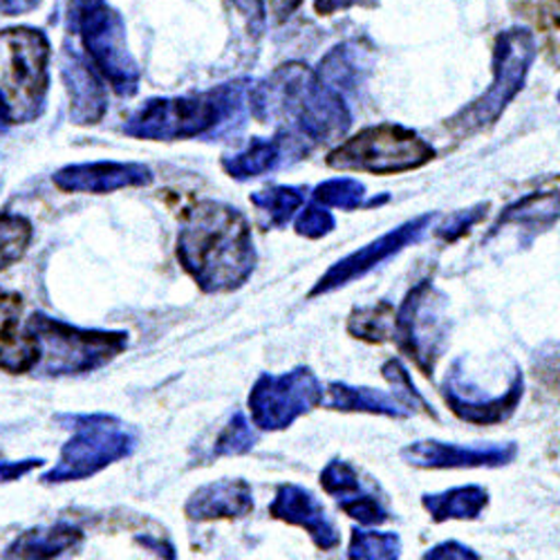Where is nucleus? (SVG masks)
I'll list each match as a JSON object with an SVG mask.
<instances>
[{
	"label": "nucleus",
	"instance_id": "nucleus-1",
	"mask_svg": "<svg viewBox=\"0 0 560 560\" xmlns=\"http://www.w3.org/2000/svg\"><path fill=\"white\" fill-rule=\"evenodd\" d=\"M177 260L205 294L241 290L258 262L247 215L226 202L198 200L182 215Z\"/></svg>",
	"mask_w": 560,
	"mask_h": 560
},
{
	"label": "nucleus",
	"instance_id": "nucleus-2",
	"mask_svg": "<svg viewBox=\"0 0 560 560\" xmlns=\"http://www.w3.org/2000/svg\"><path fill=\"white\" fill-rule=\"evenodd\" d=\"M249 113L269 124L290 119L312 144L339 142L352 126L341 92L303 63H288L249 88Z\"/></svg>",
	"mask_w": 560,
	"mask_h": 560
},
{
	"label": "nucleus",
	"instance_id": "nucleus-3",
	"mask_svg": "<svg viewBox=\"0 0 560 560\" xmlns=\"http://www.w3.org/2000/svg\"><path fill=\"white\" fill-rule=\"evenodd\" d=\"M249 88V79H236L184 97L149 100L128 117L124 132L151 142L229 135L247 117Z\"/></svg>",
	"mask_w": 560,
	"mask_h": 560
},
{
	"label": "nucleus",
	"instance_id": "nucleus-4",
	"mask_svg": "<svg viewBox=\"0 0 560 560\" xmlns=\"http://www.w3.org/2000/svg\"><path fill=\"white\" fill-rule=\"evenodd\" d=\"M27 328L38 343L34 370L40 377H70L100 370L128 346L126 332L83 330L43 312L27 318Z\"/></svg>",
	"mask_w": 560,
	"mask_h": 560
},
{
	"label": "nucleus",
	"instance_id": "nucleus-5",
	"mask_svg": "<svg viewBox=\"0 0 560 560\" xmlns=\"http://www.w3.org/2000/svg\"><path fill=\"white\" fill-rule=\"evenodd\" d=\"M536 38L525 27H511L495 38L493 45V79L478 100L464 106L446 121V128L457 137H471L493 126L506 106L518 97L532 63L536 61Z\"/></svg>",
	"mask_w": 560,
	"mask_h": 560
},
{
	"label": "nucleus",
	"instance_id": "nucleus-6",
	"mask_svg": "<svg viewBox=\"0 0 560 560\" xmlns=\"http://www.w3.org/2000/svg\"><path fill=\"white\" fill-rule=\"evenodd\" d=\"M70 27L83 43L88 63L110 83L115 95H137L142 72L128 50L124 19L108 0H70Z\"/></svg>",
	"mask_w": 560,
	"mask_h": 560
},
{
	"label": "nucleus",
	"instance_id": "nucleus-7",
	"mask_svg": "<svg viewBox=\"0 0 560 560\" xmlns=\"http://www.w3.org/2000/svg\"><path fill=\"white\" fill-rule=\"evenodd\" d=\"M50 40L40 30L12 27L0 32V63L5 66L3 97L12 124H30L45 110L50 88Z\"/></svg>",
	"mask_w": 560,
	"mask_h": 560
},
{
	"label": "nucleus",
	"instance_id": "nucleus-8",
	"mask_svg": "<svg viewBox=\"0 0 560 560\" xmlns=\"http://www.w3.org/2000/svg\"><path fill=\"white\" fill-rule=\"evenodd\" d=\"M61 422L74 435L63 444L59 462L43 476L48 485L85 480L135 451V435L110 415H63Z\"/></svg>",
	"mask_w": 560,
	"mask_h": 560
},
{
	"label": "nucleus",
	"instance_id": "nucleus-9",
	"mask_svg": "<svg viewBox=\"0 0 560 560\" xmlns=\"http://www.w3.org/2000/svg\"><path fill=\"white\" fill-rule=\"evenodd\" d=\"M431 160H435V149L412 128L380 124L346 139L325 158V164L337 171L397 175L422 168Z\"/></svg>",
	"mask_w": 560,
	"mask_h": 560
},
{
	"label": "nucleus",
	"instance_id": "nucleus-10",
	"mask_svg": "<svg viewBox=\"0 0 560 560\" xmlns=\"http://www.w3.org/2000/svg\"><path fill=\"white\" fill-rule=\"evenodd\" d=\"M393 337L401 354H406L427 380H433L438 361L448 343L446 296L433 280H419L395 312Z\"/></svg>",
	"mask_w": 560,
	"mask_h": 560
},
{
	"label": "nucleus",
	"instance_id": "nucleus-11",
	"mask_svg": "<svg viewBox=\"0 0 560 560\" xmlns=\"http://www.w3.org/2000/svg\"><path fill=\"white\" fill-rule=\"evenodd\" d=\"M325 390L307 365H299L283 375L262 372L249 393L252 422L260 431H285L299 417L323 404Z\"/></svg>",
	"mask_w": 560,
	"mask_h": 560
},
{
	"label": "nucleus",
	"instance_id": "nucleus-12",
	"mask_svg": "<svg viewBox=\"0 0 560 560\" xmlns=\"http://www.w3.org/2000/svg\"><path fill=\"white\" fill-rule=\"evenodd\" d=\"M435 218H438V213H433V211L417 215V218L399 224L397 229H390L388 233H384L382 238L372 241L370 245L341 258L318 278V283L310 292V299L337 292V290L354 283L357 278H363L372 269L382 267L384 262H388L390 258L401 254L406 247L422 241L427 236V231L431 229V224L435 222Z\"/></svg>",
	"mask_w": 560,
	"mask_h": 560
},
{
	"label": "nucleus",
	"instance_id": "nucleus-13",
	"mask_svg": "<svg viewBox=\"0 0 560 560\" xmlns=\"http://www.w3.org/2000/svg\"><path fill=\"white\" fill-rule=\"evenodd\" d=\"M525 395V377L523 372L516 370V375L511 377L509 388L502 395H485L480 388L471 386L462 377L459 361L453 363L448 375L442 386V397L451 412L462 419L466 424L476 427H493L502 424L506 419L516 412Z\"/></svg>",
	"mask_w": 560,
	"mask_h": 560
},
{
	"label": "nucleus",
	"instance_id": "nucleus-14",
	"mask_svg": "<svg viewBox=\"0 0 560 560\" xmlns=\"http://www.w3.org/2000/svg\"><path fill=\"white\" fill-rule=\"evenodd\" d=\"M323 491L332 495L339 509L361 525H384L390 521L386 495L375 480H363L350 462L332 459L320 471Z\"/></svg>",
	"mask_w": 560,
	"mask_h": 560
},
{
	"label": "nucleus",
	"instance_id": "nucleus-15",
	"mask_svg": "<svg viewBox=\"0 0 560 560\" xmlns=\"http://www.w3.org/2000/svg\"><path fill=\"white\" fill-rule=\"evenodd\" d=\"M312 151V142L294 128H278L273 137H254L245 151L222 158L229 177L245 182L296 164Z\"/></svg>",
	"mask_w": 560,
	"mask_h": 560
},
{
	"label": "nucleus",
	"instance_id": "nucleus-16",
	"mask_svg": "<svg viewBox=\"0 0 560 560\" xmlns=\"http://www.w3.org/2000/svg\"><path fill=\"white\" fill-rule=\"evenodd\" d=\"M518 455V446L506 444H482L459 446L438 440L412 442L401 448V459L417 469H498L506 466Z\"/></svg>",
	"mask_w": 560,
	"mask_h": 560
},
{
	"label": "nucleus",
	"instance_id": "nucleus-17",
	"mask_svg": "<svg viewBox=\"0 0 560 560\" xmlns=\"http://www.w3.org/2000/svg\"><path fill=\"white\" fill-rule=\"evenodd\" d=\"M153 171L139 162H83L68 164L52 175L57 189L66 194H113L132 186H149Z\"/></svg>",
	"mask_w": 560,
	"mask_h": 560
},
{
	"label": "nucleus",
	"instance_id": "nucleus-18",
	"mask_svg": "<svg viewBox=\"0 0 560 560\" xmlns=\"http://www.w3.org/2000/svg\"><path fill=\"white\" fill-rule=\"evenodd\" d=\"M269 516L310 534L320 551H332L341 545V532L328 516L323 502L305 487L280 485L269 504Z\"/></svg>",
	"mask_w": 560,
	"mask_h": 560
},
{
	"label": "nucleus",
	"instance_id": "nucleus-19",
	"mask_svg": "<svg viewBox=\"0 0 560 560\" xmlns=\"http://www.w3.org/2000/svg\"><path fill=\"white\" fill-rule=\"evenodd\" d=\"M254 511L252 485L243 478H224L198 487L184 504L186 518L196 523L236 521Z\"/></svg>",
	"mask_w": 560,
	"mask_h": 560
},
{
	"label": "nucleus",
	"instance_id": "nucleus-20",
	"mask_svg": "<svg viewBox=\"0 0 560 560\" xmlns=\"http://www.w3.org/2000/svg\"><path fill=\"white\" fill-rule=\"evenodd\" d=\"M38 361V343L23 320V299L12 290H0V370L23 375Z\"/></svg>",
	"mask_w": 560,
	"mask_h": 560
},
{
	"label": "nucleus",
	"instance_id": "nucleus-21",
	"mask_svg": "<svg viewBox=\"0 0 560 560\" xmlns=\"http://www.w3.org/2000/svg\"><path fill=\"white\" fill-rule=\"evenodd\" d=\"M61 74L68 85L72 121L79 126L102 121L108 110V97L104 79L97 74V70L83 61L77 52H66Z\"/></svg>",
	"mask_w": 560,
	"mask_h": 560
},
{
	"label": "nucleus",
	"instance_id": "nucleus-22",
	"mask_svg": "<svg viewBox=\"0 0 560 560\" xmlns=\"http://www.w3.org/2000/svg\"><path fill=\"white\" fill-rule=\"evenodd\" d=\"M323 406L339 412H370V415H384L393 419H406L417 415L415 408L399 397L397 393L388 395L384 390L365 388V386H350L341 382H332L325 390Z\"/></svg>",
	"mask_w": 560,
	"mask_h": 560
},
{
	"label": "nucleus",
	"instance_id": "nucleus-23",
	"mask_svg": "<svg viewBox=\"0 0 560 560\" xmlns=\"http://www.w3.org/2000/svg\"><path fill=\"white\" fill-rule=\"evenodd\" d=\"M558 220H560V191H536L509 205L491 224L489 238L500 233V229L511 224L521 226L534 238L538 233L553 226Z\"/></svg>",
	"mask_w": 560,
	"mask_h": 560
},
{
	"label": "nucleus",
	"instance_id": "nucleus-24",
	"mask_svg": "<svg viewBox=\"0 0 560 560\" xmlns=\"http://www.w3.org/2000/svg\"><path fill=\"white\" fill-rule=\"evenodd\" d=\"M83 532L70 523L36 527L21 534L8 549L5 558H57L77 551L83 545Z\"/></svg>",
	"mask_w": 560,
	"mask_h": 560
},
{
	"label": "nucleus",
	"instance_id": "nucleus-25",
	"mask_svg": "<svg viewBox=\"0 0 560 560\" xmlns=\"http://www.w3.org/2000/svg\"><path fill=\"white\" fill-rule=\"evenodd\" d=\"M422 504L435 523L478 521L489 504V491L480 485L453 487L442 493H427Z\"/></svg>",
	"mask_w": 560,
	"mask_h": 560
},
{
	"label": "nucleus",
	"instance_id": "nucleus-26",
	"mask_svg": "<svg viewBox=\"0 0 560 560\" xmlns=\"http://www.w3.org/2000/svg\"><path fill=\"white\" fill-rule=\"evenodd\" d=\"M305 198L307 186H269L265 191L252 194L249 202L258 209L262 226L280 229L305 205Z\"/></svg>",
	"mask_w": 560,
	"mask_h": 560
},
{
	"label": "nucleus",
	"instance_id": "nucleus-27",
	"mask_svg": "<svg viewBox=\"0 0 560 560\" xmlns=\"http://www.w3.org/2000/svg\"><path fill=\"white\" fill-rule=\"evenodd\" d=\"M395 307L390 303L354 307L348 318V332L368 343H384L393 335Z\"/></svg>",
	"mask_w": 560,
	"mask_h": 560
},
{
	"label": "nucleus",
	"instance_id": "nucleus-28",
	"mask_svg": "<svg viewBox=\"0 0 560 560\" xmlns=\"http://www.w3.org/2000/svg\"><path fill=\"white\" fill-rule=\"evenodd\" d=\"M361 68H363V59L359 55L357 45H339L328 57H325L318 63L316 74L332 88L341 90H350L361 81Z\"/></svg>",
	"mask_w": 560,
	"mask_h": 560
},
{
	"label": "nucleus",
	"instance_id": "nucleus-29",
	"mask_svg": "<svg viewBox=\"0 0 560 560\" xmlns=\"http://www.w3.org/2000/svg\"><path fill=\"white\" fill-rule=\"evenodd\" d=\"M34 238V226L19 213H0V271L19 262Z\"/></svg>",
	"mask_w": 560,
	"mask_h": 560
},
{
	"label": "nucleus",
	"instance_id": "nucleus-30",
	"mask_svg": "<svg viewBox=\"0 0 560 560\" xmlns=\"http://www.w3.org/2000/svg\"><path fill=\"white\" fill-rule=\"evenodd\" d=\"M314 202L343 211L365 209V184L354 177H332L320 182L312 191Z\"/></svg>",
	"mask_w": 560,
	"mask_h": 560
},
{
	"label": "nucleus",
	"instance_id": "nucleus-31",
	"mask_svg": "<svg viewBox=\"0 0 560 560\" xmlns=\"http://www.w3.org/2000/svg\"><path fill=\"white\" fill-rule=\"evenodd\" d=\"M401 556V538L395 532L352 529L348 558L361 560H395Z\"/></svg>",
	"mask_w": 560,
	"mask_h": 560
},
{
	"label": "nucleus",
	"instance_id": "nucleus-32",
	"mask_svg": "<svg viewBox=\"0 0 560 560\" xmlns=\"http://www.w3.org/2000/svg\"><path fill=\"white\" fill-rule=\"evenodd\" d=\"M256 442H258V435L252 429V424L247 422V417L243 412H236L229 419V424L224 427V431L218 435V440L213 444V455L215 457L245 455L254 448Z\"/></svg>",
	"mask_w": 560,
	"mask_h": 560
},
{
	"label": "nucleus",
	"instance_id": "nucleus-33",
	"mask_svg": "<svg viewBox=\"0 0 560 560\" xmlns=\"http://www.w3.org/2000/svg\"><path fill=\"white\" fill-rule=\"evenodd\" d=\"M382 375L384 380L393 386V390L404 397L412 408L415 412H424V415H431L433 419H438V412L433 410V406L424 399V395L417 390V386L412 384V377L408 368L399 361V359H388L384 365H382Z\"/></svg>",
	"mask_w": 560,
	"mask_h": 560
},
{
	"label": "nucleus",
	"instance_id": "nucleus-34",
	"mask_svg": "<svg viewBox=\"0 0 560 560\" xmlns=\"http://www.w3.org/2000/svg\"><path fill=\"white\" fill-rule=\"evenodd\" d=\"M294 229L299 236H303L307 241H318V238L330 236V233L337 229V220H335L332 211H328L318 202H312L305 209H301V213L294 222Z\"/></svg>",
	"mask_w": 560,
	"mask_h": 560
},
{
	"label": "nucleus",
	"instance_id": "nucleus-35",
	"mask_svg": "<svg viewBox=\"0 0 560 560\" xmlns=\"http://www.w3.org/2000/svg\"><path fill=\"white\" fill-rule=\"evenodd\" d=\"M536 23L551 59L560 66V0H540Z\"/></svg>",
	"mask_w": 560,
	"mask_h": 560
},
{
	"label": "nucleus",
	"instance_id": "nucleus-36",
	"mask_svg": "<svg viewBox=\"0 0 560 560\" xmlns=\"http://www.w3.org/2000/svg\"><path fill=\"white\" fill-rule=\"evenodd\" d=\"M487 209L489 205H478V207H471V209H462V211H455L446 218V222L442 226H438V236L444 241V243H453L457 238H462L464 233H469L478 222L485 220L487 215Z\"/></svg>",
	"mask_w": 560,
	"mask_h": 560
},
{
	"label": "nucleus",
	"instance_id": "nucleus-37",
	"mask_svg": "<svg viewBox=\"0 0 560 560\" xmlns=\"http://www.w3.org/2000/svg\"><path fill=\"white\" fill-rule=\"evenodd\" d=\"M38 466H43V459H40V457H30V459H19V462L0 459V482L21 480V478L27 476L30 471L38 469Z\"/></svg>",
	"mask_w": 560,
	"mask_h": 560
},
{
	"label": "nucleus",
	"instance_id": "nucleus-38",
	"mask_svg": "<svg viewBox=\"0 0 560 560\" xmlns=\"http://www.w3.org/2000/svg\"><path fill=\"white\" fill-rule=\"evenodd\" d=\"M424 558L427 560H446V558H459V560L471 558V560H476L480 556L471 547H466V545H462L457 540H446V542H440L433 549H429L424 553Z\"/></svg>",
	"mask_w": 560,
	"mask_h": 560
},
{
	"label": "nucleus",
	"instance_id": "nucleus-39",
	"mask_svg": "<svg viewBox=\"0 0 560 560\" xmlns=\"http://www.w3.org/2000/svg\"><path fill=\"white\" fill-rule=\"evenodd\" d=\"M372 5H377V0H316L314 10L320 16H330L352 8H372Z\"/></svg>",
	"mask_w": 560,
	"mask_h": 560
},
{
	"label": "nucleus",
	"instance_id": "nucleus-40",
	"mask_svg": "<svg viewBox=\"0 0 560 560\" xmlns=\"http://www.w3.org/2000/svg\"><path fill=\"white\" fill-rule=\"evenodd\" d=\"M40 0H0V16H23L34 12Z\"/></svg>",
	"mask_w": 560,
	"mask_h": 560
},
{
	"label": "nucleus",
	"instance_id": "nucleus-41",
	"mask_svg": "<svg viewBox=\"0 0 560 560\" xmlns=\"http://www.w3.org/2000/svg\"><path fill=\"white\" fill-rule=\"evenodd\" d=\"M303 0H269V14L276 21H288L299 8Z\"/></svg>",
	"mask_w": 560,
	"mask_h": 560
},
{
	"label": "nucleus",
	"instance_id": "nucleus-42",
	"mask_svg": "<svg viewBox=\"0 0 560 560\" xmlns=\"http://www.w3.org/2000/svg\"><path fill=\"white\" fill-rule=\"evenodd\" d=\"M233 3H236V8H241V10H247V12L256 14V16H262V3H265V0H233Z\"/></svg>",
	"mask_w": 560,
	"mask_h": 560
},
{
	"label": "nucleus",
	"instance_id": "nucleus-43",
	"mask_svg": "<svg viewBox=\"0 0 560 560\" xmlns=\"http://www.w3.org/2000/svg\"><path fill=\"white\" fill-rule=\"evenodd\" d=\"M12 124L10 119V108H8V102L3 97V92H0V135H3L8 130V126Z\"/></svg>",
	"mask_w": 560,
	"mask_h": 560
},
{
	"label": "nucleus",
	"instance_id": "nucleus-44",
	"mask_svg": "<svg viewBox=\"0 0 560 560\" xmlns=\"http://www.w3.org/2000/svg\"><path fill=\"white\" fill-rule=\"evenodd\" d=\"M558 102H560V95H558Z\"/></svg>",
	"mask_w": 560,
	"mask_h": 560
}]
</instances>
